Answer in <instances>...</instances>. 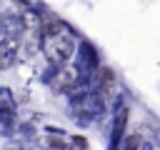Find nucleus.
<instances>
[{
	"instance_id": "nucleus-1",
	"label": "nucleus",
	"mask_w": 160,
	"mask_h": 150,
	"mask_svg": "<svg viewBox=\"0 0 160 150\" xmlns=\"http://www.w3.org/2000/svg\"><path fill=\"white\" fill-rule=\"evenodd\" d=\"M72 50H75V45L70 40V35H65L58 22H50L48 28H42V52L52 65H65L70 60Z\"/></svg>"
},
{
	"instance_id": "nucleus-6",
	"label": "nucleus",
	"mask_w": 160,
	"mask_h": 150,
	"mask_svg": "<svg viewBox=\"0 0 160 150\" xmlns=\"http://www.w3.org/2000/svg\"><path fill=\"white\" fill-rule=\"evenodd\" d=\"M125 120H128V108L120 105L118 112H115V122H112V138H115V140H120V135H122V130H125Z\"/></svg>"
},
{
	"instance_id": "nucleus-3",
	"label": "nucleus",
	"mask_w": 160,
	"mask_h": 150,
	"mask_svg": "<svg viewBox=\"0 0 160 150\" xmlns=\"http://www.w3.org/2000/svg\"><path fill=\"white\" fill-rule=\"evenodd\" d=\"M75 82H78V70H75V68H60V72H58L55 80H52V85H55L58 90H70Z\"/></svg>"
},
{
	"instance_id": "nucleus-2",
	"label": "nucleus",
	"mask_w": 160,
	"mask_h": 150,
	"mask_svg": "<svg viewBox=\"0 0 160 150\" xmlns=\"http://www.w3.org/2000/svg\"><path fill=\"white\" fill-rule=\"evenodd\" d=\"M98 95L108 102L112 95H115V75H112V70H108V68H102V72H100V85H98Z\"/></svg>"
},
{
	"instance_id": "nucleus-5",
	"label": "nucleus",
	"mask_w": 160,
	"mask_h": 150,
	"mask_svg": "<svg viewBox=\"0 0 160 150\" xmlns=\"http://www.w3.org/2000/svg\"><path fill=\"white\" fill-rule=\"evenodd\" d=\"M118 150H142V135H140V130H132V132L122 135Z\"/></svg>"
},
{
	"instance_id": "nucleus-4",
	"label": "nucleus",
	"mask_w": 160,
	"mask_h": 150,
	"mask_svg": "<svg viewBox=\"0 0 160 150\" xmlns=\"http://www.w3.org/2000/svg\"><path fill=\"white\" fill-rule=\"evenodd\" d=\"M18 52H20L18 40H15L12 35H8V38L2 40V68H10V65H12V60L18 58Z\"/></svg>"
}]
</instances>
